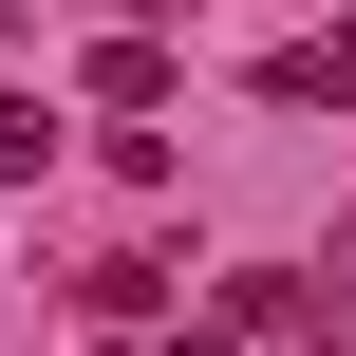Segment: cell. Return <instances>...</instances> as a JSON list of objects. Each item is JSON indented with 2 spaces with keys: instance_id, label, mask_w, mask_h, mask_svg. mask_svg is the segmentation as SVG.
<instances>
[{
  "instance_id": "6da1fadb",
  "label": "cell",
  "mask_w": 356,
  "mask_h": 356,
  "mask_svg": "<svg viewBox=\"0 0 356 356\" xmlns=\"http://www.w3.org/2000/svg\"><path fill=\"white\" fill-rule=\"evenodd\" d=\"M263 94H282V113H356V19H338V38H282Z\"/></svg>"
},
{
  "instance_id": "7a4b0ae2",
  "label": "cell",
  "mask_w": 356,
  "mask_h": 356,
  "mask_svg": "<svg viewBox=\"0 0 356 356\" xmlns=\"http://www.w3.org/2000/svg\"><path fill=\"white\" fill-rule=\"evenodd\" d=\"M225 338L244 356H300V263H244V282H225Z\"/></svg>"
},
{
  "instance_id": "3957f363",
  "label": "cell",
  "mask_w": 356,
  "mask_h": 356,
  "mask_svg": "<svg viewBox=\"0 0 356 356\" xmlns=\"http://www.w3.org/2000/svg\"><path fill=\"white\" fill-rule=\"evenodd\" d=\"M94 113H169V38H94Z\"/></svg>"
},
{
  "instance_id": "277c9868",
  "label": "cell",
  "mask_w": 356,
  "mask_h": 356,
  "mask_svg": "<svg viewBox=\"0 0 356 356\" xmlns=\"http://www.w3.org/2000/svg\"><path fill=\"white\" fill-rule=\"evenodd\" d=\"M56 169V94H0V188H38Z\"/></svg>"
},
{
  "instance_id": "5b68a950",
  "label": "cell",
  "mask_w": 356,
  "mask_h": 356,
  "mask_svg": "<svg viewBox=\"0 0 356 356\" xmlns=\"http://www.w3.org/2000/svg\"><path fill=\"white\" fill-rule=\"evenodd\" d=\"M150 356H244V338H225V319H188V338H150Z\"/></svg>"
}]
</instances>
